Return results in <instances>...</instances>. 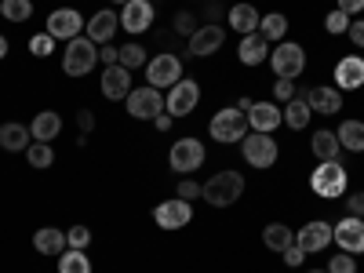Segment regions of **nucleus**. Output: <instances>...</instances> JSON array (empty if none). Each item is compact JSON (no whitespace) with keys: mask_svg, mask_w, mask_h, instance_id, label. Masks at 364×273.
Returning a JSON list of instances; mask_svg holds the SVG:
<instances>
[{"mask_svg":"<svg viewBox=\"0 0 364 273\" xmlns=\"http://www.w3.org/2000/svg\"><path fill=\"white\" fill-rule=\"evenodd\" d=\"M336 87L339 91H357L364 87V58L360 55H346L336 63Z\"/></svg>","mask_w":364,"mask_h":273,"instance_id":"nucleus-19","label":"nucleus"},{"mask_svg":"<svg viewBox=\"0 0 364 273\" xmlns=\"http://www.w3.org/2000/svg\"><path fill=\"white\" fill-rule=\"evenodd\" d=\"M58 132H63V117H58L55 109L37 113L33 124H29V135H33V142H51V139H58Z\"/></svg>","mask_w":364,"mask_h":273,"instance_id":"nucleus-26","label":"nucleus"},{"mask_svg":"<svg viewBox=\"0 0 364 273\" xmlns=\"http://www.w3.org/2000/svg\"><path fill=\"white\" fill-rule=\"evenodd\" d=\"M113 4H128V0H113Z\"/></svg>","mask_w":364,"mask_h":273,"instance_id":"nucleus-52","label":"nucleus"},{"mask_svg":"<svg viewBox=\"0 0 364 273\" xmlns=\"http://www.w3.org/2000/svg\"><path fill=\"white\" fill-rule=\"evenodd\" d=\"M99 63H106V66H117V63H120V48H113V44H102V48H99Z\"/></svg>","mask_w":364,"mask_h":273,"instance_id":"nucleus-44","label":"nucleus"},{"mask_svg":"<svg viewBox=\"0 0 364 273\" xmlns=\"http://www.w3.org/2000/svg\"><path fill=\"white\" fill-rule=\"evenodd\" d=\"M302 259H306V252H302L299 245H288V248H284V266H299Z\"/></svg>","mask_w":364,"mask_h":273,"instance_id":"nucleus-47","label":"nucleus"},{"mask_svg":"<svg viewBox=\"0 0 364 273\" xmlns=\"http://www.w3.org/2000/svg\"><path fill=\"white\" fill-rule=\"evenodd\" d=\"M178 197H182V200H193V197H200V182H193V178H182V182H178Z\"/></svg>","mask_w":364,"mask_h":273,"instance_id":"nucleus-42","label":"nucleus"},{"mask_svg":"<svg viewBox=\"0 0 364 273\" xmlns=\"http://www.w3.org/2000/svg\"><path fill=\"white\" fill-rule=\"evenodd\" d=\"M314 157L317 161H339V154H343V146H339V135L336 132H314Z\"/></svg>","mask_w":364,"mask_h":273,"instance_id":"nucleus-27","label":"nucleus"},{"mask_svg":"<svg viewBox=\"0 0 364 273\" xmlns=\"http://www.w3.org/2000/svg\"><path fill=\"white\" fill-rule=\"evenodd\" d=\"M8 55V41H4V33H0V58Z\"/></svg>","mask_w":364,"mask_h":273,"instance_id":"nucleus-51","label":"nucleus"},{"mask_svg":"<svg viewBox=\"0 0 364 273\" xmlns=\"http://www.w3.org/2000/svg\"><path fill=\"white\" fill-rule=\"evenodd\" d=\"M168 164H171V171H178V175H193V171L204 164V142H200V139H178V142L168 149Z\"/></svg>","mask_w":364,"mask_h":273,"instance_id":"nucleus-8","label":"nucleus"},{"mask_svg":"<svg viewBox=\"0 0 364 273\" xmlns=\"http://www.w3.org/2000/svg\"><path fill=\"white\" fill-rule=\"evenodd\" d=\"M331 245H339V252L350 255H364V219L346 215L343 223L331 226Z\"/></svg>","mask_w":364,"mask_h":273,"instance_id":"nucleus-11","label":"nucleus"},{"mask_svg":"<svg viewBox=\"0 0 364 273\" xmlns=\"http://www.w3.org/2000/svg\"><path fill=\"white\" fill-rule=\"evenodd\" d=\"M245 117H248L252 132H262V135H273V128H281V124H284V113H281L277 102H255Z\"/></svg>","mask_w":364,"mask_h":273,"instance_id":"nucleus-17","label":"nucleus"},{"mask_svg":"<svg viewBox=\"0 0 364 273\" xmlns=\"http://www.w3.org/2000/svg\"><path fill=\"white\" fill-rule=\"evenodd\" d=\"M237 58H240L245 66H259V63H266V58H269V41H266L262 33L240 37V44H237Z\"/></svg>","mask_w":364,"mask_h":273,"instance_id":"nucleus-22","label":"nucleus"},{"mask_svg":"<svg viewBox=\"0 0 364 273\" xmlns=\"http://www.w3.org/2000/svg\"><path fill=\"white\" fill-rule=\"evenodd\" d=\"M328 273H357V255H350V252L331 255L328 259Z\"/></svg>","mask_w":364,"mask_h":273,"instance_id":"nucleus-37","label":"nucleus"},{"mask_svg":"<svg viewBox=\"0 0 364 273\" xmlns=\"http://www.w3.org/2000/svg\"><path fill=\"white\" fill-rule=\"evenodd\" d=\"M252 106H255V99H248V95H245V99H240V102H237V109H240V113H248Z\"/></svg>","mask_w":364,"mask_h":273,"instance_id":"nucleus-50","label":"nucleus"},{"mask_svg":"<svg viewBox=\"0 0 364 273\" xmlns=\"http://www.w3.org/2000/svg\"><path fill=\"white\" fill-rule=\"evenodd\" d=\"M33 248H37V255H63L66 252V233L58 226H41L33 233Z\"/></svg>","mask_w":364,"mask_h":273,"instance_id":"nucleus-25","label":"nucleus"},{"mask_svg":"<svg viewBox=\"0 0 364 273\" xmlns=\"http://www.w3.org/2000/svg\"><path fill=\"white\" fill-rule=\"evenodd\" d=\"M29 142H33V135H29L26 124H15V120L0 124V149H8V154H26Z\"/></svg>","mask_w":364,"mask_h":273,"instance_id":"nucleus-23","label":"nucleus"},{"mask_svg":"<svg viewBox=\"0 0 364 273\" xmlns=\"http://www.w3.org/2000/svg\"><path fill=\"white\" fill-rule=\"evenodd\" d=\"M259 33H262L266 41H284V33H288V18H284L281 11L262 15V18H259Z\"/></svg>","mask_w":364,"mask_h":273,"instance_id":"nucleus-31","label":"nucleus"},{"mask_svg":"<svg viewBox=\"0 0 364 273\" xmlns=\"http://www.w3.org/2000/svg\"><path fill=\"white\" fill-rule=\"evenodd\" d=\"M117 29H120V15L109 11V8H102V11H95V15L84 22V37H87V41H95V44L102 48V44L113 41Z\"/></svg>","mask_w":364,"mask_h":273,"instance_id":"nucleus-14","label":"nucleus"},{"mask_svg":"<svg viewBox=\"0 0 364 273\" xmlns=\"http://www.w3.org/2000/svg\"><path fill=\"white\" fill-rule=\"evenodd\" d=\"M281 113H284V124H288L291 132H302V128L310 124V117H314V109H310L306 99H291V102H284Z\"/></svg>","mask_w":364,"mask_h":273,"instance_id":"nucleus-28","label":"nucleus"},{"mask_svg":"<svg viewBox=\"0 0 364 273\" xmlns=\"http://www.w3.org/2000/svg\"><path fill=\"white\" fill-rule=\"evenodd\" d=\"M346 215L364 219V193H350V197H346Z\"/></svg>","mask_w":364,"mask_h":273,"instance_id":"nucleus-43","label":"nucleus"},{"mask_svg":"<svg viewBox=\"0 0 364 273\" xmlns=\"http://www.w3.org/2000/svg\"><path fill=\"white\" fill-rule=\"evenodd\" d=\"M193 219V204L190 200H182V197H171V200H161L154 208V223L161 230H182V226H190Z\"/></svg>","mask_w":364,"mask_h":273,"instance_id":"nucleus-12","label":"nucleus"},{"mask_svg":"<svg viewBox=\"0 0 364 273\" xmlns=\"http://www.w3.org/2000/svg\"><path fill=\"white\" fill-rule=\"evenodd\" d=\"M346 37L357 44V48H364V18H357V22H350V29H346Z\"/></svg>","mask_w":364,"mask_h":273,"instance_id":"nucleus-45","label":"nucleus"},{"mask_svg":"<svg viewBox=\"0 0 364 273\" xmlns=\"http://www.w3.org/2000/svg\"><path fill=\"white\" fill-rule=\"evenodd\" d=\"M339 146L350 154H364V120H343L339 124Z\"/></svg>","mask_w":364,"mask_h":273,"instance_id":"nucleus-29","label":"nucleus"},{"mask_svg":"<svg viewBox=\"0 0 364 273\" xmlns=\"http://www.w3.org/2000/svg\"><path fill=\"white\" fill-rule=\"evenodd\" d=\"M182 80V63L171 55V51H164V55H157V58H149L146 63V84L149 87H175Z\"/></svg>","mask_w":364,"mask_h":273,"instance_id":"nucleus-9","label":"nucleus"},{"mask_svg":"<svg viewBox=\"0 0 364 273\" xmlns=\"http://www.w3.org/2000/svg\"><path fill=\"white\" fill-rule=\"evenodd\" d=\"M77 124H80V135H87L91 128H95V113H91V109H80V113H77Z\"/></svg>","mask_w":364,"mask_h":273,"instance_id":"nucleus-48","label":"nucleus"},{"mask_svg":"<svg viewBox=\"0 0 364 273\" xmlns=\"http://www.w3.org/2000/svg\"><path fill=\"white\" fill-rule=\"evenodd\" d=\"M124 106H128V113H132L135 120H157V117L164 113L161 91H157V87H149V84L132 87V91H128V99H124Z\"/></svg>","mask_w":364,"mask_h":273,"instance_id":"nucleus-7","label":"nucleus"},{"mask_svg":"<svg viewBox=\"0 0 364 273\" xmlns=\"http://www.w3.org/2000/svg\"><path fill=\"white\" fill-rule=\"evenodd\" d=\"M95 63H99V48L87 37H73L63 51V73L66 77H87L95 70Z\"/></svg>","mask_w":364,"mask_h":273,"instance_id":"nucleus-3","label":"nucleus"},{"mask_svg":"<svg viewBox=\"0 0 364 273\" xmlns=\"http://www.w3.org/2000/svg\"><path fill=\"white\" fill-rule=\"evenodd\" d=\"M0 15L8 22H26L33 15V0H0Z\"/></svg>","mask_w":364,"mask_h":273,"instance_id":"nucleus-34","label":"nucleus"},{"mask_svg":"<svg viewBox=\"0 0 364 273\" xmlns=\"http://www.w3.org/2000/svg\"><path fill=\"white\" fill-rule=\"evenodd\" d=\"M146 63H149V58H146V48L142 44H124V48H120V66H124V70H146Z\"/></svg>","mask_w":364,"mask_h":273,"instance_id":"nucleus-35","label":"nucleus"},{"mask_svg":"<svg viewBox=\"0 0 364 273\" xmlns=\"http://www.w3.org/2000/svg\"><path fill=\"white\" fill-rule=\"evenodd\" d=\"M154 124H157V132H168V128H171V113L164 109V113H161V117L154 120Z\"/></svg>","mask_w":364,"mask_h":273,"instance_id":"nucleus-49","label":"nucleus"},{"mask_svg":"<svg viewBox=\"0 0 364 273\" xmlns=\"http://www.w3.org/2000/svg\"><path fill=\"white\" fill-rule=\"evenodd\" d=\"M208 132H211V139H215V142H223V146H230V142H240V139L248 135V117L240 113L237 106H226V109H219L215 117H211Z\"/></svg>","mask_w":364,"mask_h":273,"instance_id":"nucleus-4","label":"nucleus"},{"mask_svg":"<svg viewBox=\"0 0 364 273\" xmlns=\"http://www.w3.org/2000/svg\"><path fill=\"white\" fill-rule=\"evenodd\" d=\"M29 51H33L37 58H48L55 51V37L48 33V29H44V33H37V37H29Z\"/></svg>","mask_w":364,"mask_h":273,"instance_id":"nucleus-36","label":"nucleus"},{"mask_svg":"<svg viewBox=\"0 0 364 273\" xmlns=\"http://www.w3.org/2000/svg\"><path fill=\"white\" fill-rule=\"evenodd\" d=\"M87 240H91V230L87 226H70L66 230V245L70 248H87Z\"/></svg>","mask_w":364,"mask_h":273,"instance_id":"nucleus-39","label":"nucleus"},{"mask_svg":"<svg viewBox=\"0 0 364 273\" xmlns=\"http://www.w3.org/2000/svg\"><path fill=\"white\" fill-rule=\"evenodd\" d=\"M120 26H124L128 33H146V29L154 26V4H149V0H128L124 11H120Z\"/></svg>","mask_w":364,"mask_h":273,"instance_id":"nucleus-18","label":"nucleus"},{"mask_svg":"<svg viewBox=\"0 0 364 273\" xmlns=\"http://www.w3.org/2000/svg\"><path fill=\"white\" fill-rule=\"evenodd\" d=\"M58 273H91V259L84 255V248H70L58 255Z\"/></svg>","mask_w":364,"mask_h":273,"instance_id":"nucleus-32","label":"nucleus"},{"mask_svg":"<svg viewBox=\"0 0 364 273\" xmlns=\"http://www.w3.org/2000/svg\"><path fill=\"white\" fill-rule=\"evenodd\" d=\"M128 91H132V70H124L120 63L102 70V95L106 99L120 102V99H128Z\"/></svg>","mask_w":364,"mask_h":273,"instance_id":"nucleus-20","label":"nucleus"},{"mask_svg":"<svg viewBox=\"0 0 364 273\" xmlns=\"http://www.w3.org/2000/svg\"><path fill=\"white\" fill-rule=\"evenodd\" d=\"M200 197L211 204V208H230L245 197V175L226 168V171H215L204 186H200Z\"/></svg>","mask_w":364,"mask_h":273,"instance_id":"nucleus-1","label":"nucleus"},{"mask_svg":"<svg viewBox=\"0 0 364 273\" xmlns=\"http://www.w3.org/2000/svg\"><path fill=\"white\" fill-rule=\"evenodd\" d=\"M84 15L77 11V8H55L51 15H48V33L55 37V41H73V37H80V29H84Z\"/></svg>","mask_w":364,"mask_h":273,"instance_id":"nucleus-13","label":"nucleus"},{"mask_svg":"<svg viewBox=\"0 0 364 273\" xmlns=\"http://www.w3.org/2000/svg\"><path fill=\"white\" fill-rule=\"evenodd\" d=\"M310 273H328V269H310Z\"/></svg>","mask_w":364,"mask_h":273,"instance_id":"nucleus-53","label":"nucleus"},{"mask_svg":"<svg viewBox=\"0 0 364 273\" xmlns=\"http://www.w3.org/2000/svg\"><path fill=\"white\" fill-rule=\"evenodd\" d=\"M346 186H350V178H346V168H343L339 161H321V164L314 168V175H310V190H314L321 200L343 197Z\"/></svg>","mask_w":364,"mask_h":273,"instance_id":"nucleus-2","label":"nucleus"},{"mask_svg":"<svg viewBox=\"0 0 364 273\" xmlns=\"http://www.w3.org/2000/svg\"><path fill=\"white\" fill-rule=\"evenodd\" d=\"M273 95H277V102H291L295 99V80H277L273 84Z\"/></svg>","mask_w":364,"mask_h":273,"instance_id":"nucleus-40","label":"nucleus"},{"mask_svg":"<svg viewBox=\"0 0 364 273\" xmlns=\"http://www.w3.org/2000/svg\"><path fill=\"white\" fill-rule=\"evenodd\" d=\"M269 66L277 73V80H295L302 70H306V51L291 41H281L277 48L269 51Z\"/></svg>","mask_w":364,"mask_h":273,"instance_id":"nucleus-6","label":"nucleus"},{"mask_svg":"<svg viewBox=\"0 0 364 273\" xmlns=\"http://www.w3.org/2000/svg\"><path fill=\"white\" fill-rule=\"evenodd\" d=\"M350 22H353V18H350L346 11H339V8H336V11H328V18H324V29H328V33H346V29H350Z\"/></svg>","mask_w":364,"mask_h":273,"instance_id":"nucleus-38","label":"nucleus"},{"mask_svg":"<svg viewBox=\"0 0 364 273\" xmlns=\"http://www.w3.org/2000/svg\"><path fill=\"white\" fill-rule=\"evenodd\" d=\"M295 245L306 252V255H314V252H328V245H331V226L321 223V219H314V223H306V226H299Z\"/></svg>","mask_w":364,"mask_h":273,"instance_id":"nucleus-16","label":"nucleus"},{"mask_svg":"<svg viewBox=\"0 0 364 273\" xmlns=\"http://www.w3.org/2000/svg\"><path fill=\"white\" fill-rule=\"evenodd\" d=\"M240 154H245V161H248L252 168L266 171V168L277 164V154H281V149H277V139H273V135L252 132V135L240 139Z\"/></svg>","mask_w":364,"mask_h":273,"instance_id":"nucleus-5","label":"nucleus"},{"mask_svg":"<svg viewBox=\"0 0 364 273\" xmlns=\"http://www.w3.org/2000/svg\"><path fill=\"white\" fill-rule=\"evenodd\" d=\"M302 99L310 102L314 113H324V117H331V113H339V109H343V91H339V87H328V84L310 87Z\"/></svg>","mask_w":364,"mask_h":273,"instance_id":"nucleus-21","label":"nucleus"},{"mask_svg":"<svg viewBox=\"0 0 364 273\" xmlns=\"http://www.w3.org/2000/svg\"><path fill=\"white\" fill-rule=\"evenodd\" d=\"M259 11L252 8V4H233L230 11H226V22H230V29H237L240 37H248V33H259Z\"/></svg>","mask_w":364,"mask_h":273,"instance_id":"nucleus-24","label":"nucleus"},{"mask_svg":"<svg viewBox=\"0 0 364 273\" xmlns=\"http://www.w3.org/2000/svg\"><path fill=\"white\" fill-rule=\"evenodd\" d=\"M26 161H29V168H37V171L51 168V164H55V149H51V142H29Z\"/></svg>","mask_w":364,"mask_h":273,"instance_id":"nucleus-33","label":"nucleus"},{"mask_svg":"<svg viewBox=\"0 0 364 273\" xmlns=\"http://www.w3.org/2000/svg\"><path fill=\"white\" fill-rule=\"evenodd\" d=\"M336 4H339V11H346L350 18H357V15L364 11V0H336Z\"/></svg>","mask_w":364,"mask_h":273,"instance_id":"nucleus-46","label":"nucleus"},{"mask_svg":"<svg viewBox=\"0 0 364 273\" xmlns=\"http://www.w3.org/2000/svg\"><path fill=\"white\" fill-rule=\"evenodd\" d=\"M262 245H266L269 252H284L288 245H295V233H291V226H284V223H269V226L262 230Z\"/></svg>","mask_w":364,"mask_h":273,"instance_id":"nucleus-30","label":"nucleus"},{"mask_svg":"<svg viewBox=\"0 0 364 273\" xmlns=\"http://www.w3.org/2000/svg\"><path fill=\"white\" fill-rule=\"evenodd\" d=\"M197 18L190 15V11H182V15H175V29H178V33H186V37H193L197 33V26H193Z\"/></svg>","mask_w":364,"mask_h":273,"instance_id":"nucleus-41","label":"nucleus"},{"mask_svg":"<svg viewBox=\"0 0 364 273\" xmlns=\"http://www.w3.org/2000/svg\"><path fill=\"white\" fill-rule=\"evenodd\" d=\"M226 41V29L215 26V22H208V26H197V33L190 37V55L197 58H208V55H215Z\"/></svg>","mask_w":364,"mask_h":273,"instance_id":"nucleus-15","label":"nucleus"},{"mask_svg":"<svg viewBox=\"0 0 364 273\" xmlns=\"http://www.w3.org/2000/svg\"><path fill=\"white\" fill-rule=\"evenodd\" d=\"M200 102V84L190 80V77H182L175 87H168V99H164V109L171 117H190Z\"/></svg>","mask_w":364,"mask_h":273,"instance_id":"nucleus-10","label":"nucleus"}]
</instances>
